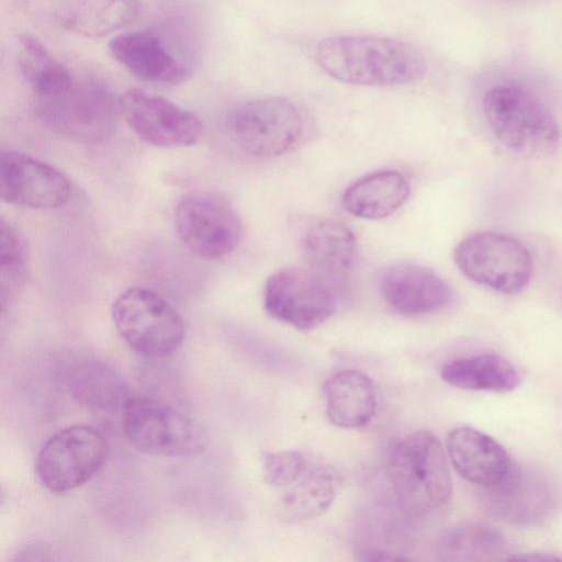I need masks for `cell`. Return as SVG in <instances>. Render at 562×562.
I'll list each match as a JSON object with an SVG mask.
<instances>
[{
  "instance_id": "cell-1",
  "label": "cell",
  "mask_w": 562,
  "mask_h": 562,
  "mask_svg": "<svg viewBox=\"0 0 562 562\" xmlns=\"http://www.w3.org/2000/svg\"><path fill=\"white\" fill-rule=\"evenodd\" d=\"M319 68L337 81L366 87H401L420 80L426 61L414 45L375 35L322 40L315 50Z\"/></svg>"
},
{
  "instance_id": "cell-2",
  "label": "cell",
  "mask_w": 562,
  "mask_h": 562,
  "mask_svg": "<svg viewBox=\"0 0 562 562\" xmlns=\"http://www.w3.org/2000/svg\"><path fill=\"white\" fill-rule=\"evenodd\" d=\"M389 479L404 512L425 516L450 498L452 481L438 437L419 430L402 438L389 459Z\"/></svg>"
},
{
  "instance_id": "cell-3",
  "label": "cell",
  "mask_w": 562,
  "mask_h": 562,
  "mask_svg": "<svg viewBox=\"0 0 562 562\" xmlns=\"http://www.w3.org/2000/svg\"><path fill=\"white\" fill-rule=\"evenodd\" d=\"M483 113L495 137L520 156L541 158L559 147L561 130L551 110L533 92L504 82L490 88Z\"/></svg>"
},
{
  "instance_id": "cell-4",
  "label": "cell",
  "mask_w": 562,
  "mask_h": 562,
  "mask_svg": "<svg viewBox=\"0 0 562 562\" xmlns=\"http://www.w3.org/2000/svg\"><path fill=\"white\" fill-rule=\"evenodd\" d=\"M34 112L57 135L83 144L101 143L117 127L121 97L99 78L75 77L61 93L35 98Z\"/></svg>"
},
{
  "instance_id": "cell-5",
  "label": "cell",
  "mask_w": 562,
  "mask_h": 562,
  "mask_svg": "<svg viewBox=\"0 0 562 562\" xmlns=\"http://www.w3.org/2000/svg\"><path fill=\"white\" fill-rule=\"evenodd\" d=\"M111 313L121 338L142 356H170L184 339L182 316L153 290L140 286L126 289L113 301Z\"/></svg>"
},
{
  "instance_id": "cell-6",
  "label": "cell",
  "mask_w": 562,
  "mask_h": 562,
  "mask_svg": "<svg viewBox=\"0 0 562 562\" xmlns=\"http://www.w3.org/2000/svg\"><path fill=\"white\" fill-rule=\"evenodd\" d=\"M453 258L468 279L503 294L524 291L533 273L529 249L518 239L492 231L463 238L454 248Z\"/></svg>"
},
{
  "instance_id": "cell-7",
  "label": "cell",
  "mask_w": 562,
  "mask_h": 562,
  "mask_svg": "<svg viewBox=\"0 0 562 562\" xmlns=\"http://www.w3.org/2000/svg\"><path fill=\"white\" fill-rule=\"evenodd\" d=\"M121 415L125 437L144 453L194 457L206 445L200 425L165 402L132 396Z\"/></svg>"
},
{
  "instance_id": "cell-8",
  "label": "cell",
  "mask_w": 562,
  "mask_h": 562,
  "mask_svg": "<svg viewBox=\"0 0 562 562\" xmlns=\"http://www.w3.org/2000/svg\"><path fill=\"white\" fill-rule=\"evenodd\" d=\"M104 436L88 425H71L58 430L40 449L35 474L52 493H66L90 481L108 458Z\"/></svg>"
},
{
  "instance_id": "cell-9",
  "label": "cell",
  "mask_w": 562,
  "mask_h": 562,
  "mask_svg": "<svg viewBox=\"0 0 562 562\" xmlns=\"http://www.w3.org/2000/svg\"><path fill=\"white\" fill-rule=\"evenodd\" d=\"M179 240L195 256L217 260L228 256L240 241V218L228 200L210 191L182 196L173 212Z\"/></svg>"
},
{
  "instance_id": "cell-10",
  "label": "cell",
  "mask_w": 562,
  "mask_h": 562,
  "mask_svg": "<svg viewBox=\"0 0 562 562\" xmlns=\"http://www.w3.org/2000/svg\"><path fill=\"white\" fill-rule=\"evenodd\" d=\"M337 290L334 283L306 266L282 268L266 282L263 306L274 319L310 330L335 313Z\"/></svg>"
},
{
  "instance_id": "cell-11",
  "label": "cell",
  "mask_w": 562,
  "mask_h": 562,
  "mask_svg": "<svg viewBox=\"0 0 562 562\" xmlns=\"http://www.w3.org/2000/svg\"><path fill=\"white\" fill-rule=\"evenodd\" d=\"M233 142L246 154L273 158L300 140L303 121L297 108L283 97H262L239 104L229 115Z\"/></svg>"
},
{
  "instance_id": "cell-12",
  "label": "cell",
  "mask_w": 562,
  "mask_h": 562,
  "mask_svg": "<svg viewBox=\"0 0 562 562\" xmlns=\"http://www.w3.org/2000/svg\"><path fill=\"white\" fill-rule=\"evenodd\" d=\"M121 108L122 116L137 137L156 148L189 147L203 133V123L195 113L140 89L121 95Z\"/></svg>"
},
{
  "instance_id": "cell-13",
  "label": "cell",
  "mask_w": 562,
  "mask_h": 562,
  "mask_svg": "<svg viewBox=\"0 0 562 562\" xmlns=\"http://www.w3.org/2000/svg\"><path fill=\"white\" fill-rule=\"evenodd\" d=\"M68 178L56 167L18 150L0 155V195L8 204L32 209L55 210L70 198Z\"/></svg>"
},
{
  "instance_id": "cell-14",
  "label": "cell",
  "mask_w": 562,
  "mask_h": 562,
  "mask_svg": "<svg viewBox=\"0 0 562 562\" xmlns=\"http://www.w3.org/2000/svg\"><path fill=\"white\" fill-rule=\"evenodd\" d=\"M111 56L142 81L179 86L192 77L193 65L155 29L120 34L109 43Z\"/></svg>"
},
{
  "instance_id": "cell-15",
  "label": "cell",
  "mask_w": 562,
  "mask_h": 562,
  "mask_svg": "<svg viewBox=\"0 0 562 562\" xmlns=\"http://www.w3.org/2000/svg\"><path fill=\"white\" fill-rule=\"evenodd\" d=\"M483 490V504L487 512L520 526L542 522L552 514L557 503L555 492L542 473L513 464L501 482Z\"/></svg>"
},
{
  "instance_id": "cell-16",
  "label": "cell",
  "mask_w": 562,
  "mask_h": 562,
  "mask_svg": "<svg viewBox=\"0 0 562 562\" xmlns=\"http://www.w3.org/2000/svg\"><path fill=\"white\" fill-rule=\"evenodd\" d=\"M386 304L404 316H423L443 308L452 297L450 285L435 271L414 263H396L379 277Z\"/></svg>"
},
{
  "instance_id": "cell-17",
  "label": "cell",
  "mask_w": 562,
  "mask_h": 562,
  "mask_svg": "<svg viewBox=\"0 0 562 562\" xmlns=\"http://www.w3.org/2000/svg\"><path fill=\"white\" fill-rule=\"evenodd\" d=\"M305 266L337 288L350 276L357 258V239L344 223L318 220L307 226L300 239Z\"/></svg>"
},
{
  "instance_id": "cell-18",
  "label": "cell",
  "mask_w": 562,
  "mask_h": 562,
  "mask_svg": "<svg viewBox=\"0 0 562 562\" xmlns=\"http://www.w3.org/2000/svg\"><path fill=\"white\" fill-rule=\"evenodd\" d=\"M447 451L456 471L482 488L501 482L512 467L508 452L498 441L469 426L449 432Z\"/></svg>"
},
{
  "instance_id": "cell-19",
  "label": "cell",
  "mask_w": 562,
  "mask_h": 562,
  "mask_svg": "<svg viewBox=\"0 0 562 562\" xmlns=\"http://www.w3.org/2000/svg\"><path fill=\"white\" fill-rule=\"evenodd\" d=\"M67 386L79 404L102 415L122 414L132 397L123 376L97 359H86L72 366L67 374Z\"/></svg>"
},
{
  "instance_id": "cell-20",
  "label": "cell",
  "mask_w": 562,
  "mask_h": 562,
  "mask_svg": "<svg viewBox=\"0 0 562 562\" xmlns=\"http://www.w3.org/2000/svg\"><path fill=\"white\" fill-rule=\"evenodd\" d=\"M326 414L331 424L344 429L366 426L378 409L372 380L361 371L336 372L324 384Z\"/></svg>"
},
{
  "instance_id": "cell-21",
  "label": "cell",
  "mask_w": 562,
  "mask_h": 562,
  "mask_svg": "<svg viewBox=\"0 0 562 562\" xmlns=\"http://www.w3.org/2000/svg\"><path fill=\"white\" fill-rule=\"evenodd\" d=\"M342 484L339 471L329 464H317L289 486L277 506L278 516L286 522H301L322 516L335 502Z\"/></svg>"
},
{
  "instance_id": "cell-22",
  "label": "cell",
  "mask_w": 562,
  "mask_h": 562,
  "mask_svg": "<svg viewBox=\"0 0 562 562\" xmlns=\"http://www.w3.org/2000/svg\"><path fill=\"white\" fill-rule=\"evenodd\" d=\"M138 0H63L56 10L59 25L86 37H102L134 23Z\"/></svg>"
},
{
  "instance_id": "cell-23",
  "label": "cell",
  "mask_w": 562,
  "mask_h": 562,
  "mask_svg": "<svg viewBox=\"0 0 562 562\" xmlns=\"http://www.w3.org/2000/svg\"><path fill=\"white\" fill-rule=\"evenodd\" d=\"M409 193L411 186L404 175L396 170H380L350 184L341 203L356 217L381 220L398 210Z\"/></svg>"
},
{
  "instance_id": "cell-24",
  "label": "cell",
  "mask_w": 562,
  "mask_h": 562,
  "mask_svg": "<svg viewBox=\"0 0 562 562\" xmlns=\"http://www.w3.org/2000/svg\"><path fill=\"white\" fill-rule=\"evenodd\" d=\"M441 379L448 384L469 391L506 393L520 382L516 367L494 353H480L454 359L442 366Z\"/></svg>"
},
{
  "instance_id": "cell-25",
  "label": "cell",
  "mask_w": 562,
  "mask_h": 562,
  "mask_svg": "<svg viewBox=\"0 0 562 562\" xmlns=\"http://www.w3.org/2000/svg\"><path fill=\"white\" fill-rule=\"evenodd\" d=\"M18 66L34 98L61 93L75 79L74 74L30 34L18 38Z\"/></svg>"
},
{
  "instance_id": "cell-26",
  "label": "cell",
  "mask_w": 562,
  "mask_h": 562,
  "mask_svg": "<svg viewBox=\"0 0 562 562\" xmlns=\"http://www.w3.org/2000/svg\"><path fill=\"white\" fill-rule=\"evenodd\" d=\"M506 541L490 525L463 522L448 530L438 544V559L442 561H490L502 559Z\"/></svg>"
},
{
  "instance_id": "cell-27",
  "label": "cell",
  "mask_w": 562,
  "mask_h": 562,
  "mask_svg": "<svg viewBox=\"0 0 562 562\" xmlns=\"http://www.w3.org/2000/svg\"><path fill=\"white\" fill-rule=\"evenodd\" d=\"M1 300L22 282L27 267V248L18 229L1 220Z\"/></svg>"
},
{
  "instance_id": "cell-28",
  "label": "cell",
  "mask_w": 562,
  "mask_h": 562,
  "mask_svg": "<svg viewBox=\"0 0 562 562\" xmlns=\"http://www.w3.org/2000/svg\"><path fill=\"white\" fill-rule=\"evenodd\" d=\"M308 467L310 463L301 451L271 452L263 460V476L273 487H289L302 477Z\"/></svg>"
}]
</instances>
